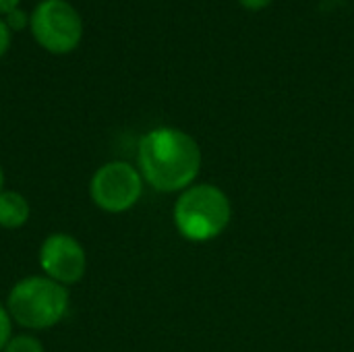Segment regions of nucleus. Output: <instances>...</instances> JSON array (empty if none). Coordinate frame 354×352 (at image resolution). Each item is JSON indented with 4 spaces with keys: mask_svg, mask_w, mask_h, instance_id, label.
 I'll return each instance as SVG.
<instances>
[{
    "mask_svg": "<svg viewBox=\"0 0 354 352\" xmlns=\"http://www.w3.org/2000/svg\"><path fill=\"white\" fill-rule=\"evenodd\" d=\"M143 193V176L139 168L129 162H108L100 166L89 180V197L91 201L108 212L122 214L137 205Z\"/></svg>",
    "mask_w": 354,
    "mask_h": 352,
    "instance_id": "obj_5",
    "label": "nucleus"
},
{
    "mask_svg": "<svg viewBox=\"0 0 354 352\" xmlns=\"http://www.w3.org/2000/svg\"><path fill=\"white\" fill-rule=\"evenodd\" d=\"M4 191V172H2V166H0V193Z\"/></svg>",
    "mask_w": 354,
    "mask_h": 352,
    "instance_id": "obj_14",
    "label": "nucleus"
},
{
    "mask_svg": "<svg viewBox=\"0 0 354 352\" xmlns=\"http://www.w3.org/2000/svg\"><path fill=\"white\" fill-rule=\"evenodd\" d=\"M6 311L21 328L48 330L64 319L68 311V290L48 276H27L10 288Z\"/></svg>",
    "mask_w": 354,
    "mask_h": 352,
    "instance_id": "obj_3",
    "label": "nucleus"
},
{
    "mask_svg": "<svg viewBox=\"0 0 354 352\" xmlns=\"http://www.w3.org/2000/svg\"><path fill=\"white\" fill-rule=\"evenodd\" d=\"M12 338V319L6 311L4 305H0V352L4 351V346L8 344V340Z\"/></svg>",
    "mask_w": 354,
    "mask_h": 352,
    "instance_id": "obj_9",
    "label": "nucleus"
},
{
    "mask_svg": "<svg viewBox=\"0 0 354 352\" xmlns=\"http://www.w3.org/2000/svg\"><path fill=\"white\" fill-rule=\"evenodd\" d=\"M19 2L21 0H0V15H8L10 10H15Z\"/></svg>",
    "mask_w": 354,
    "mask_h": 352,
    "instance_id": "obj_13",
    "label": "nucleus"
},
{
    "mask_svg": "<svg viewBox=\"0 0 354 352\" xmlns=\"http://www.w3.org/2000/svg\"><path fill=\"white\" fill-rule=\"evenodd\" d=\"M8 46H10V27L6 25V21L0 19V58L6 54Z\"/></svg>",
    "mask_w": 354,
    "mask_h": 352,
    "instance_id": "obj_11",
    "label": "nucleus"
},
{
    "mask_svg": "<svg viewBox=\"0 0 354 352\" xmlns=\"http://www.w3.org/2000/svg\"><path fill=\"white\" fill-rule=\"evenodd\" d=\"M232 203L228 195L212 185L199 183L185 189L172 210L178 234L191 243H209L218 239L230 224Z\"/></svg>",
    "mask_w": 354,
    "mask_h": 352,
    "instance_id": "obj_2",
    "label": "nucleus"
},
{
    "mask_svg": "<svg viewBox=\"0 0 354 352\" xmlns=\"http://www.w3.org/2000/svg\"><path fill=\"white\" fill-rule=\"evenodd\" d=\"M143 180L160 193H183L201 170V147L185 131L158 127L145 133L137 151Z\"/></svg>",
    "mask_w": 354,
    "mask_h": 352,
    "instance_id": "obj_1",
    "label": "nucleus"
},
{
    "mask_svg": "<svg viewBox=\"0 0 354 352\" xmlns=\"http://www.w3.org/2000/svg\"><path fill=\"white\" fill-rule=\"evenodd\" d=\"M31 33L50 54L73 52L83 37V21L66 0H44L31 12Z\"/></svg>",
    "mask_w": 354,
    "mask_h": 352,
    "instance_id": "obj_4",
    "label": "nucleus"
},
{
    "mask_svg": "<svg viewBox=\"0 0 354 352\" xmlns=\"http://www.w3.org/2000/svg\"><path fill=\"white\" fill-rule=\"evenodd\" d=\"M27 23H29V17H27V12L21 10V8H15V10H10V12L6 15V25H8L10 29H15V31L25 29Z\"/></svg>",
    "mask_w": 354,
    "mask_h": 352,
    "instance_id": "obj_10",
    "label": "nucleus"
},
{
    "mask_svg": "<svg viewBox=\"0 0 354 352\" xmlns=\"http://www.w3.org/2000/svg\"><path fill=\"white\" fill-rule=\"evenodd\" d=\"M39 268L50 280L71 286L77 284L87 270V255L83 245L64 232H54L44 239L39 247Z\"/></svg>",
    "mask_w": 354,
    "mask_h": 352,
    "instance_id": "obj_6",
    "label": "nucleus"
},
{
    "mask_svg": "<svg viewBox=\"0 0 354 352\" xmlns=\"http://www.w3.org/2000/svg\"><path fill=\"white\" fill-rule=\"evenodd\" d=\"M31 216V205L19 191L0 193V226L6 230H17L27 224Z\"/></svg>",
    "mask_w": 354,
    "mask_h": 352,
    "instance_id": "obj_7",
    "label": "nucleus"
},
{
    "mask_svg": "<svg viewBox=\"0 0 354 352\" xmlns=\"http://www.w3.org/2000/svg\"><path fill=\"white\" fill-rule=\"evenodd\" d=\"M2 352H46L44 351V344L31 336V334H19V336H12L8 340V344L4 346Z\"/></svg>",
    "mask_w": 354,
    "mask_h": 352,
    "instance_id": "obj_8",
    "label": "nucleus"
},
{
    "mask_svg": "<svg viewBox=\"0 0 354 352\" xmlns=\"http://www.w3.org/2000/svg\"><path fill=\"white\" fill-rule=\"evenodd\" d=\"M272 0H241V4L245 6V8H251V10H259V8H263V6H268Z\"/></svg>",
    "mask_w": 354,
    "mask_h": 352,
    "instance_id": "obj_12",
    "label": "nucleus"
}]
</instances>
